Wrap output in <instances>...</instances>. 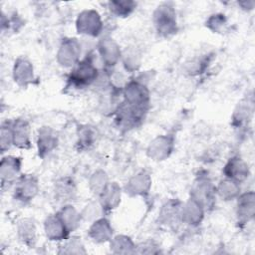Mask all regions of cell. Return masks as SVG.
<instances>
[{
  "mask_svg": "<svg viewBox=\"0 0 255 255\" xmlns=\"http://www.w3.org/2000/svg\"><path fill=\"white\" fill-rule=\"evenodd\" d=\"M100 72L101 70L95 64L94 55L90 53L71 69L66 88L84 89L95 85Z\"/></svg>",
  "mask_w": 255,
  "mask_h": 255,
  "instance_id": "6da1fadb",
  "label": "cell"
},
{
  "mask_svg": "<svg viewBox=\"0 0 255 255\" xmlns=\"http://www.w3.org/2000/svg\"><path fill=\"white\" fill-rule=\"evenodd\" d=\"M152 24L155 32L162 38H168L178 32L177 15L171 2H162L152 12Z\"/></svg>",
  "mask_w": 255,
  "mask_h": 255,
  "instance_id": "7a4b0ae2",
  "label": "cell"
},
{
  "mask_svg": "<svg viewBox=\"0 0 255 255\" xmlns=\"http://www.w3.org/2000/svg\"><path fill=\"white\" fill-rule=\"evenodd\" d=\"M122 96L125 104L147 113L150 103V93L143 81L138 79L128 80L122 90Z\"/></svg>",
  "mask_w": 255,
  "mask_h": 255,
  "instance_id": "3957f363",
  "label": "cell"
},
{
  "mask_svg": "<svg viewBox=\"0 0 255 255\" xmlns=\"http://www.w3.org/2000/svg\"><path fill=\"white\" fill-rule=\"evenodd\" d=\"M189 197L198 201L206 211L214 206L216 199L215 184L207 172L200 171L195 176L190 187Z\"/></svg>",
  "mask_w": 255,
  "mask_h": 255,
  "instance_id": "277c9868",
  "label": "cell"
},
{
  "mask_svg": "<svg viewBox=\"0 0 255 255\" xmlns=\"http://www.w3.org/2000/svg\"><path fill=\"white\" fill-rule=\"evenodd\" d=\"M76 31L79 35L90 38H98L102 35L104 22L101 14L95 9L82 10L75 21Z\"/></svg>",
  "mask_w": 255,
  "mask_h": 255,
  "instance_id": "5b68a950",
  "label": "cell"
},
{
  "mask_svg": "<svg viewBox=\"0 0 255 255\" xmlns=\"http://www.w3.org/2000/svg\"><path fill=\"white\" fill-rule=\"evenodd\" d=\"M82 44L75 37H65L58 48L56 54L57 63L66 69H72L81 61Z\"/></svg>",
  "mask_w": 255,
  "mask_h": 255,
  "instance_id": "8992f818",
  "label": "cell"
},
{
  "mask_svg": "<svg viewBox=\"0 0 255 255\" xmlns=\"http://www.w3.org/2000/svg\"><path fill=\"white\" fill-rule=\"evenodd\" d=\"M96 49L104 66L103 69L112 71L121 62L123 50L114 38L110 36L100 38Z\"/></svg>",
  "mask_w": 255,
  "mask_h": 255,
  "instance_id": "52a82bcc",
  "label": "cell"
},
{
  "mask_svg": "<svg viewBox=\"0 0 255 255\" xmlns=\"http://www.w3.org/2000/svg\"><path fill=\"white\" fill-rule=\"evenodd\" d=\"M39 190L40 183L37 176L30 173L21 174L14 183L13 197L22 204H28L38 195Z\"/></svg>",
  "mask_w": 255,
  "mask_h": 255,
  "instance_id": "ba28073f",
  "label": "cell"
},
{
  "mask_svg": "<svg viewBox=\"0 0 255 255\" xmlns=\"http://www.w3.org/2000/svg\"><path fill=\"white\" fill-rule=\"evenodd\" d=\"M175 138L172 134H159L151 139L146 147V156L152 161H163L173 152Z\"/></svg>",
  "mask_w": 255,
  "mask_h": 255,
  "instance_id": "9c48e42d",
  "label": "cell"
},
{
  "mask_svg": "<svg viewBox=\"0 0 255 255\" xmlns=\"http://www.w3.org/2000/svg\"><path fill=\"white\" fill-rule=\"evenodd\" d=\"M145 114V112L131 108L122 101L115 110V122L120 128L128 130L137 127L144 119Z\"/></svg>",
  "mask_w": 255,
  "mask_h": 255,
  "instance_id": "30bf717a",
  "label": "cell"
},
{
  "mask_svg": "<svg viewBox=\"0 0 255 255\" xmlns=\"http://www.w3.org/2000/svg\"><path fill=\"white\" fill-rule=\"evenodd\" d=\"M22 157L16 155H4L0 161V180L2 190L14 185L21 175Z\"/></svg>",
  "mask_w": 255,
  "mask_h": 255,
  "instance_id": "8fae6325",
  "label": "cell"
},
{
  "mask_svg": "<svg viewBox=\"0 0 255 255\" xmlns=\"http://www.w3.org/2000/svg\"><path fill=\"white\" fill-rule=\"evenodd\" d=\"M152 185L150 173L143 169L131 175L126 182L123 190L129 197H145L149 194Z\"/></svg>",
  "mask_w": 255,
  "mask_h": 255,
  "instance_id": "7c38bea8",
  "label": "cell"
},
{
  "mask_svg": "<svg viewBox=\"0 0 255 255\" xmlns=\"http://www.w3.org/2000/svg\"><path fill=\"white\" fill-rule=\"evenodd\" d=\"M236 222L240 227L250 223L255 217V192L248 190L241 192L236 198Z\"/></svg>",
  "mask_w": 255,
  "mask_h": 255,
  "instance_id": "4fadbf2b",
  "label": "cell"
},
{
  "mask_svg": "<svg viewBox=\"0 0 255 255\" xmlns=\"http://www.w3.org/2000/svg\"><path fill=\"white\" fill-rule=\"evenodd\" d=\"M182 203L177 198L166 200L159 209L157 216L158 224L169 228H176L181 223Z\"/></svg>",
  "mask_w": 255,
  "mask_h": 255,
  "instance_id": "5bb4252c",
  "label": "cell"
},
{
  "mask_svg": "<svg viewBox=\"0 0 255 255\" xmlns=\"http://www.w3.org/2000/svg\"><path fill=\"white\" fill-rule=\"evenodd\" d=\"M12 78L21 88H27L34 84L37 79L32 62L26 57H18L13 64Z\"/></svg>",
  "mask_w": 255,
  "mask_h": 255,
  "instance_id": "9a60e30c",
  "label": "cell"
},
{
  "mask_svg": "<svg viewBox=\"0 0 255 255\" xmlns=\"http://www.w3.org/2000/svg\"><path fill=\"white\" fill-rule=\"evenodd\" d=\"M222 172L224 177L230 178L240 184L245 182L251 174L248 163L239 155L229 157L223 166Z\"/></svg>",
  "mask_w": 255,
  "mask_h": 255,
  "instance_id": "2e32d148",
  "label": "cell"
},
{
  "mask_svg": "<svg viewBox=\"0 0 255 255\" xmlns=\"http://www.w3.org/2000/svg\"><path fill=\"white\" fill-rule=\"evenodd\" d=\"M253 100L244 98L236 105L231 116V126L238 131L249 128L253 117Z\"/></svg>",
  "mask_w": 255,
  "mask_h": 255,
  "instance_id": "e0dca14e",
  "label": "cell"
},
{
  "mask_svg": "<svg viewBox=\"0 0 255 255\" xmlns=\"http://www.w3.org/2000/svg\"><path fill=\"white\" fill-rule=\"evenodd\" d=\"M59 136L57 131L49 127L43 126L38 129L37 133V152L39 157L45 158L50 155L58 146Z\"/></svg>",
  "mask_w": 255,
  "mask_h": 255,
  "instance_id": "ac0fdd59",
  "label": "cell"
},
{
  "mask_svg": "<svg viewBox=\"0 0 255 255\" xmlns=\"http://www.w3.org/2000/svg\"><path fill=\"white\" fill-rule=\"evenodd\" d=\"M54 198L62 205L71 203L77 197L78 189L76 181L71 176H63L54 183Z\"/></svg>",
  "mask_w": 255,
  "mask_h": 255,
  "instance_id": "d6986e66",
  "label": "cell"
},
{
  "mask_svg": "<svg viewBox=\"0 0 255 255\" xmlns=\"http://www.w3.org/2000/svg\"><path fill=\"white\" fill-rule=\"evenodd\" d=\"M205 212V208L198 201L188 197V199L182 203L181 223L190 227H197L202 223Z\"/></svg>",
  "mask_w": 255,
  "mask_h": 255,
  "instance_id": "ffe728a7",
  "label": "cell"
},
{
  "mask_svg": "<svg viewBox=\"0 0 255 255\" xmlns=\"http://www.w3.org/2000/svg\"><path fill=\"white\" fill-rule=\"evenodd\" d=\"M89 238L97 244L110 242L114 236V227L109 218L103 216L93 221L88 229Z\"/></svg>",
  "mask_w": 255,
  "mask_h": 255,
  "instance_id": "44dd1931",
  "label": "cell"
},
{
  "mask_svg": "<svg viewBox=\"0 0 255 255\" xmlns=\"http://www.w3.org/2000/svg\"><path fill=\"white\" fill-rule=\"evenodd\" d=\"M123 188L116 181H111L106 189L97 197L100 201L106 215L113 212L119 207L122 201Z\"/></svg>",
  "mask_w": 255,
  "mask_h": 255,
  "instance_id": "7402d4cb",
  "label": "cell"
},
{
  "mask_svg": "<svg viewBox=\"0 0 255 255\" xmlns=\"http://www.w3.org/2000/svg\"><path fill=\"white\" fill-rule=\"evenodd\" d=\"M13 127V143L20 149H30L31 141V126L30 123L22 118L12 120Z\"/></svg>",
  "mask_w": 255,
  "mask_h": 255,
  "instance_id": "603a6c76",
  "label": "cell"
},
{
  "mask_svg": "<svg viewBox=\"0 0 255 255\" xmlns=\"http://www.w3.org/2000/svg\"><path fill=\"white\" fill-rule=\"evenodd\" d=\"M43 228L47 239L50 241L62 242L71 234L57 213L50 214L45 218Z\"/></svg>",
  "mask_w": 255,
  "mask_h": 255,
  "instance_id": "cb8c5ba5",
  "label": "cell"
},
{
  "mask_svg": "<svg viewBox=\"0 0 255 255\" xmlns=\"http://www.w3.org/2000/svg\"><path fill=\"white\" fill-rule=\"evenodd\" d=\"M16 233L19 241L28 248H34L37 243V226L35 221L29 217L18 220Z\"/></svg>",
  "mask_w": 255,
  "mask_h": 255,
  "instance_id": "d4e9b609",
  "label": "cell"
},
{
  "mask_svg": "<svg viewBox=\"0 0 255 255\" xmlns=\"http://www.w3.org/2000/svg\"><path fill=\"white\" fill-rule=\"evenodd\" d=\"M56 213L70 233L76 231L83 221L81 212L72 203L62 205Z\"/></svg>",
  "mask_w": 255,
  "mask_h": 255,
  "instance_id": "484cf974",
  "label": "cell"
},
{
  "mask_svg": "<svg viewBox=\"0 0 255 255\" xmlns=\"http://www.w3.org/2000/svg\"><path fill=\"white\" fill-rule=\"evenodd\" d=\"M216 197H219L223 201L235 200L241 193L240 183L224 177L218 181L215 185Z\"/></svg>",
  "mask_w": 255,
  "mask_h": 255,
  "instance_id": "4316f807",
  "label": "cell"
},
{
  "mask_svg": "<svg viewBox=\"0 0 255 255\" xmlns=\"http://www.w3.org/2000/svg\"><path fill=\"white\" fill-rule=\"evenodd\" d=\"M110 244V250L114 254H135L136 244L133 240L126 234H118L113 236Z\"/></svg>",
  "mask_w": 255,
  "mask_h": 255,
  "instance_id": "83f0119b",
  "label": "cell"
},
{
  "mask_svg": "<svg viewBox=\"0 0 255 255\" xmlns=\"http://www.w3.org/2000/svg\"><path fill=\"white\" fill-rule=\"evenodd\" d=\"M97 140V130L88 125L78 128L77 130V148L80 151L90 149Z\"/></svg>",
  "mask_w": 255,
  "mask_h": 255,
  "instance_id": "f1b7e54d",
  "label": "cell"
},
{
  "mask_svg": "<svg viewBox=\"0 0 255 255\" xmlns=\"http://www.w3.org/2000/svg\"><path fill=\"white\" fill-rule=\"evenodd\" d=\"M112 15L119 18H127L136 9L137 3L132 0H111L107 3Z\"/></svg>",
  "mask_w": 255,
  "mask_h": 255,
  "instance_id": "f546056e",
  "label": "cell"
},
{
  "mask_svg": "<svg viewBox=\"0 0 255 255\" xmlns=\"http://www.w3.org/2000/svg\"><path fill=\"white\" fill-rule=\"evenodd\" d=\"M110 182L111 181L108 173L104 169L99 168L91 173L88 180V185H89L90 191L95 196L98 197L106 189V187L109 185Z\"/></svg>",
  "mask_w": 255,
  "mask_h": 255,
  "instance_id": "4dcf8cb0",
  "label": "cell"
},
{
  "mask_svg": "<svg viewBox=\"0 0 255 255\" xmlns=\"http://www.w3.org/2000/svg\"><path fill=\"white\" fill-rule=\"evenodd\" d=\"M121 63L128 73H134L141 65V55L134 47H128L123 50Z\"/></svg>",
  "mask_w": 255,
  "mask_h": 255,
  "instance_id": "1f68e13d",
  "label": "cell"
},
{
  "mask_svg": "<svg viewBox=\"0 0 255 255\" xmlns=\"http://www.w3.org/2000/svg\"><path fill=\"white\" fill-rule=\"evenodd\" d=\"M59 254H77L83 255L87 254V250L85 245L79 236H69L67 239L62 241V244L58 250Z\"/></svg>",
  "mask_w": 255,
  "mask_h": 255,
  "instance_id": "d6a6232c",
  "label": "cell"
},
{
  "mask_svg": "<svg viewBox=\"0 0 255 255\" xmlns=\"http://www.w3.org/2000/svg\"><path fill=\"white\" fill-rule=\"evenodd\" d=\"M205 27L212 33L223 34L228 28V20L226 15L223 13L211 14L205 21Z\"/></svg>",
  "mask_w": 255,
  "mask_h": 255,
  "instance_id": "836d02e7",
  "label": "cell"
},
{
  "mask_svg": "<svg viewBox=\"0 0 255 255\" xmlns=\"http://www.w3.org/2000/svg\"><path fill=\"white\" fill-rule=\"evenodd\" d=\"M12 146H14L12 120H7L1 124V128H0V150H1V153L4 154Z\"/></svg>",
  "mask_w": 255,
  "mask_h": 255,
  "instance_id": "e575fe53",
  "label": "cell"
},
{
  "mask_svg": "<svg viewBox=\"0 0 255 255\" xmlns=\"http://www.w3.org/2000/svg\"><path fill=\"white\" fill-rule=\"evenodd\" d=\"M80 212L83 221L88 222H93L103 216H106V213L99 200L90 201L84 206V208Z\"/></svg>",
  "mask_w": 255,
  "mask_h": 255,
  "instance_id": "d590c367",
  "label": "cell"
},
{
  "mask_svg": "<svg viewBox=\"0 0 255 255\" xmlns=\"http://www.w3.org/2000/svg\"><path fill=\"white\" fill-rule=\"evenodd\" d=\"M207 63H208V60L204 57L193 58L185 64V67H184L185 73L188 74L189 76L200 75L207 68Z\"/></svg>",
  "mask_w": 255,
  "mask_h": 255,
  "instance_id": "8d00e7d4",
  "label": "cell"
},
{
  "mask_svg": "<svg viewBox=\"0 0 255 255\" xmlns=\"http://www.w3.org/2000/svg\"><path fill=\"white\" fill-rule=\"evenodd\" d=\"M24 25V21L16 14H13L11 17L6 16L2 12V17H1V28L2 31H13L17 32L22 26Z\"/></svg>",
  "mask_w": 255,
  "mask_h": 255,
  "instance_id": "74e56055",
  "label": "cell"
},
{
  "mask_svg": "<svg viewBox=\"0 0 255 255\" xmlns=\"http://www.w3.org/2000/svg\"><path fill=\"white\" fill-rule=\"evenodd\" d=\"M159 246L153 240H146L136 245L135 253L137 254H156L159 253Z\"/></svg>",
  "mask_w": 255,
  "mask_h": 255,
  "instance_id": "f35d334b",
  "label": "cell"
},
{
  "mask_svg": "<svg viewBox=\"0 0 255 255\" xmlns=\"http://www.w3.org/2000/svg\"><path fill=\"white\" fill-rule=\"evenodd\" d=\"M237 5L240 7L241 10L249 12L254 9L255 2L253 0H243V1H238Z\"/></svg>",
  "mask_w": 255,
  "mask_h": 255,
  "instance_id": "ab89813d",
  "label": "cell"
}]
</instances>
